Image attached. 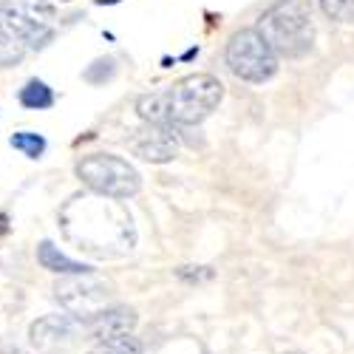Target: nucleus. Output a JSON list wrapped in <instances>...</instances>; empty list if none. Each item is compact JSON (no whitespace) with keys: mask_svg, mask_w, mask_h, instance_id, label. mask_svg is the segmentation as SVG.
<instances>
[{"mask_svg":"<svg viewBox=\"0 0 354 354\" xmlns=\"http://www.w3.org/2000/svg\"><path fill=\"white\" fill-rule=\"evenodd\" d=\"M131 151L133 156L145 159V162H170L176 153H179V136H176V128L167 125H145L131 136Z\"/></svg>","mask_w":354,"mask_h":354,"instance_id":"nucleus-8","label":"nucleus"},{"mask_svg":"<svg viewBox=\"0 0 354 354\" xmlns=\"http://www.w3.org/2000/svg\"><path fill=\"white\" fill-rule=\"evenodd\" d=\"M23 54H26V46L9 32L6 23L0 20V66H15V63H20Z\"/></svg>","mask_w":354,"mask_h":354,"instance_id":"nucleus-12","label":"nucleus"},{"mask_svg":"<svg viewBox=\"0 0 354 354\" xmlns=\"http://www.w3.org/2000/svg\"><path fill=\"white\" fill-rule=\"evenodd\" d=\"M88 337V326L74 315H48L32 326V346L43 354H60L80 346Z\"/></svg>","mask_w":354,"mask_h":354,"instance_id":"nucleus-7","label":"nucleus"},{"mask_svg":"<svg viewBox=\"0 0 354 354\" xmlns=\"http://www.w3.org/2000/svg\"><path fill=\"white\" fill-rule=\"evenodd\" d=\"M20 102L26 108H32V111H40V108H48L54 102V94H51V88L40 80H28L23 88H20Z\"/></svg>","mask_w":354,"mask_h":354,"instance_id":"nucleus-11","label":"nucleus"},{"mask_svg":"<svg viewBox=\"0 0 354 354\" xmlns=\"http://www.w3.org/2000/svg\"><path fill=\"white\" fill-rule=\"evenodd\" d=\"M3 23L9 32L32 48H43L54 37V6L48 0H3Z\"/></svg>","mask_w":354,"mask_h":354,"instance_id":"nucleus-5","label":"nucleus"},{"mask_svg":"<svg viewBox=\"0 0 354 354\" xmlns=\"http://www.w3.org/2000/svg\"><path fill=\"white\" fill-rule=\"evenodd\" d=\"M37 261L43 263V270L57 272V275H68V278H71V275H88V272H91V267H88V263H80V261L66 258L51 241H43V244L37 247Z\"/></svg>","mask_w":354,"mask_h":354,"instance_id":"nucleus-10","label":"nucleus"},{"mask_svg":"<svg viewBox=\"0 0 354 354\" xmlns=\"http://www.w3.org/2000/svg\"><path fill=\"white\" fill-rule=\"evenodd\" d=\"M77 176L82 179V185H88L94 193L111 196V198H128V196L139 193V187H142L136 167L120 156H111V153L85 156L77 165Z\"/></svg>","mask_w":354,"mask_h":354,"instance_id":"nucleus-3","label":"nucleus"},{"mask_svg":"<svg viewBox=\"0 0 354 354\" xmlns=\"http://www.w3.org/2000/svg\"><path fill=\"white\" fill-rule=\"evenodd\" d=\"M100 6H111V3H120V0H97Z\"/></svg>","mask_w":354,"mask_h":354,"instance_id":"nucleus-16","label":"nucleus"},{"mask_svg":"<svg viewBox=\"0 0 354 354\" xmlns=\"http://www.w3.org/2000/svg\"><path fill=\"white\" fill-rule=\"evenodd\" d=\"M88 326V337L94 340H108V337H120V335H131L136 326V312L128 306H111L97 312L94 317H82Z\"/></svg>","mask_w":354,"mask_h":354,"instance_id":"nucleus-9","label":"nucleus"},{"mask_svg":"<svg viewBox=\"0 0 354 354\" xmlns=\"http://www.w3.org/2000/svg\"><path fill=\"white\" fill-rule=\"evenodd\" d=\"M230 71L247 82H267L278 71V57L258 35V28H241L227 43Z\"/></svg>","mask_w":354,"mask_h":354,"instance_id":"nucleus-4","label":"nucleus"},{"mask_svg":"<svg viewBox=\"0 0 354 354\" xmlns=\"http://www.w3.org/2000/svg\"><path fill=\"white\" fill-rule=\"evenodd\" d=\"M54 292H57V301L74 317H94L97 312L111 309V301H113V286L91 272L63 278L54 286Z\"/></svg>","mask_w":354,"mask_h":354,"instance_id":"nucleus-6","label":"nucleus"},{"mask_svg":"<svg viewBox=\"0 0 354 354\" xmlns=\"http://www.w3.org/2000/svg\"><path fill=\"white\" fill-rule=\"evenodd\" d=\"M94 351L97 354H142V343L133 335H120V337L97 340Z\"/></svg>","mask_w":354,"mask_h":354,"instance_id":"nucleus-13","label":"nucleus"},{"mask_svg":"<svg viewBox=\"0 0 354 354\" xmlns=\"http://www.w3.org/2000/svg\"><path fill=\"white\" fill-rule=\"evenodd\" d=\"M12 147H17V151H23L26 156H32V159H37L43 151H46V139L43 136H37V133H15L12 139Z\"/></svg>","mask_w":354,"mask_h":354,"instance_id":"nucleus-14","label":"nucleus"},{"mask_svg":"<svg viewBox=\"0 0 354 354\" xmlns=\"http://www.w3.org/2000/svg\"><path fill=\"white\" fill-rule=\"evenodd\" d=\"M320 9L332 20H340V23L354 20V0H320Z\"/></svg>","mask_w":354,"mask_h":354,"instance_id":"nucleus-15","label":"nucleus"},{"mask_svg":"<svg viewBox=\"0 0 354 354\" xmlns=\"http://www.w3.org/2000/svg\"><path fill=\"white\" fill-rule=\"evenodd\" d=\"M224 85L213 74H190L165 91H153L136 100V111L147 125H198L218 108Z\"/></svg>","mask_w":354,"mask_h":354,"instance_id":"nucleus-1","label":"nucleus"},{"mask_svg":"<svg viewBox=\"0 0 354 354\" xmlns=\"http://www.w3.org/2000/svg\"><path fill=\"white\" fill-rule=\"evenodd\" d=\"M286 354H301V351H286Z\"/></svg>","mask_w":354,"mask_h":354,"instance_id":"nucleus-17","label":"nucleus"},{"mask_svg":"<svg viewBox=\"0 0 354 354\" xmlns=\"http://www.w3.org/2000/svg\"><path fill=\"white\" fill-rule=\"evenodd\" d=\"M255 28L275 57H301L315 43V23L306 0H278L272 9L261 15Z\"/></svg>","mask_w":354,"mask_h":354,"instance_id":"nucleus-2","label":"nucleus"}]
</instances>
